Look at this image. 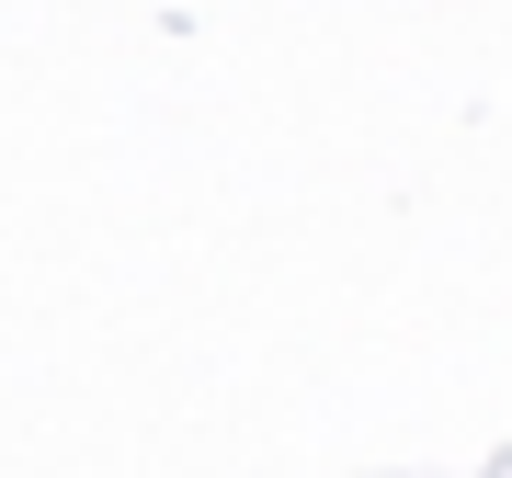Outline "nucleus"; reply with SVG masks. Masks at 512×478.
I'll use <instances>...</instances> for the list:
<instances>
[]
</instances>
